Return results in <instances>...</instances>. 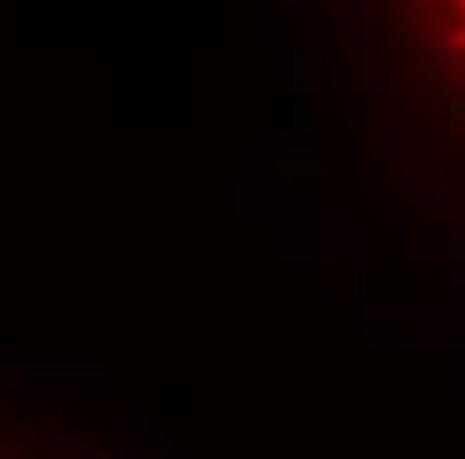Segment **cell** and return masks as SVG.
Listing matches in <instances>:
<instances>
[{"mask_svg":"<svg viewBox=\"0 0 465 459\" xmlns=\"http://www.w3.org/2000/svg\"><path fill=\"white\" fill-rule=\"evenodd\" d=\"M370 70L465 171V0H342Z\"/></svg>","mask_w":465,"mask_h":459,"instance_id":"6da1fadb","label":"cell"},{"mask_svg":"<svg viewBox=\"0 0 465 459\" xmlns=\"http://www.w3.org/2000/svg\"><path fill=\"white\" fill-rule=\"evenodd\" d=\"M0 459H129V449L86 416L0 396Z\"/></svg>","mask_w":465,"mask_h":459,"instance_id":"7a4b0ae2","label":"cell"}]
</instances>
